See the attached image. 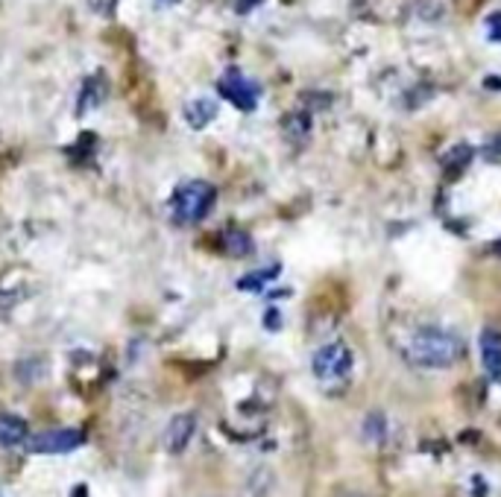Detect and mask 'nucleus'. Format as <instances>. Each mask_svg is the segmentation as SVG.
<instances>
[{
  "instance_id": "obj_22",
  "label": "nucleus",
  "mask_w": 501,
  "mask_h": 497,
  "mask_svg": "<svg viewBox=\"0 0 501 497\" xmlns=\"http://www.w3.org/2000/svg\"><path fill=\"white\" fill-rule=\"evenodd\" d=\"M162 3H179V0H162Z\"/></svg>"
},
{
  "instance_id": "obj_21",
  "label": "nucleus",
  "mask_w": 501,
  "mask_h": 497,
  "mask_svg": "<svg viewBox=\"0 0 501 497\" xmlns=\"http://www.w3.org/2000/svg\"><path fill=\"white\" fill-rule=\"evenodd\" d=\"M486 88H501V79L498 77H490V79H486Z\"/></svg>"
},
{
  "instance_id": "obj_23",
  "label": "nucleus",
  "mask_w": 501,
  "mask_h": 497,
  "mask_svg": "<svg viewBox=\"0 0 501 497\" xmlns=\"http://www.w3.org/2000/svg\"><path fill=\"white\" fill-rule=\"evenodd\" d=\"M346 497H361V494H346Z\"/></svg>"
},
{
  "instance_id": "obj_5",
  "label": "nucleus",
  "mask_w": 501,
  "mask_h": 497,
  "mask_svg": "<svg viewBox=\"0 0 501 497\" xmlns=\"http://www.w3.org/2000/svg\"><path fill=\"white\" fill-rule=\"evenodd\" d=\"M85 442V433L77 427H56V430H44V433H35V436L27 439V451L30 454H70L82 447Z\"/></svg>"
},
{
  "instance_id": "obj_2",
  "label": "nucleus",
  "mask_w": 501,
  "mask_h": 497,
  "mask_svg": "<svg viewBox=\"0 0 501 497\" xmlns=\"http://www.w3.org/2000/svg\"><path fill=\"white\" fill-rule=\"evenodd\" d=\"M214 199H217V188L211 182H202V179L182 182L173 191V196H170V217H173L176 226H193V222L209 217V211L214 208Z\"/></svg>"
},
{
  "instance_id": "obj_18",
  "label": "nucleus",
  "mask_w": 501,
  "mask_h": 497,
  "mask_svg": "<svg viewBox=\"0 0 501 497\" xmlns=\"http://www.w3.org/2000/svg\"><path fill=\"white\" fill-rule=\"evenodd\" d=\"M264 0H231V6H235L238 15H247V12H252L255 6H261Z\"/></svg>"
},
{
  "instance_id": "obj_8",
  "label": "nucleus",
  "mask_w": 501,
  "mask_h": 497,
  "mask_svg": "<svg viewBox=\"0 0 501 497\" xmlns=\"http://www.w3.org/2000/svg\"><path fill=\"white\" fill-rule=\"evenodd\" d=\"M182 117H185V123L191 129H205L217 117V103L209 97H197V99H191V103H185Z\"/></svg>"
},
{
  "instance_id": "obj_11",
  "label": "nucleus",
  "mask_w": 501,
  "mask_h": 497,
  "mask_svg": "<svg viewBox=\"0 0 501 497\" xmlns=\"http://www.w3.org/2000/svg\"><path fill=\"white\" fill-rule=\"evenodd\" d=\"M223 252L231 257H249L255 252V240L249 237V231H243V228H226L223 231Z\"/></svg>"
},
{
  "instance_id": "obj_14",
  "label": "nucleus",
  "mask_w": 501,
  "mask_h": 497,
  "mask_svg": "<svg viewBox=\"0 0 501 497\" xmlns=\"http://www.w3.org/2000/svg\"><path fill=\"white\" fill-rule=\"evenodd\" d=\"M276 275H278V266L261 269V272H252V275H247V278H240V281H238V287H240V290H247V293H261V290H264V284H267V281H273Z\"/></svg>"
},
{
  "instance_id": "obj_7",
  "label": "nucleus",
  "mask_w": 501,
  "mask_h": 497,
  "mask_svg": "<svg viewBox=\"0 0 501 497\" xmlns=\"http://www.w3.org/2000/svg\"><path fill=\"white\" fill-rule=\"evenodd\" d=\"M478 345H481L484 369L490 371L493 380L501 383V331H498V328H484Z\"/></svg>"
},
{
  "instance_id": "obj_16",
  "label": "nucleus",
  "mask_w": 501,
  "mask_h": 497,
  "mask_svg": "<svg viewBox=\"0 0 501 497\" xmlns=\"http://www.w3.org/2000/svg\"><path fill=\"white\" fill-rule=\"evenodd\" d=\"M481 155H484L486 161H490V164H501V132H498V135H493V138L484 144Z\"/></svg>"
},
{
  "instance_id": "obj_4",
  "label": "nucleus",
  "mask_w": 501,
  "mask_h": 497,
  "mask_svg": "<svg viewBox=\"0 0 501 497\" xmlns=\"http://www.w3.org/2000/svg\"><path fill=\"white\" fill-rule=\"evenodd\" d=\"M217 91L223 99H229L235 108L240 111H255L258 106V85H255L249 77H243V70L229 68L217 82Z\"/></svg>"
},
{
  "instance_id": "obj_19",
  "label": "nucleus",
  "mask_w": 501,
  "mask_h": 497,
  "mask_svg": "<svg viewBox=\"0 0 501 497\" xmlns=\"http://www.w3.org/2000/svg\"><path fill=\"white\" fill-rule=\"evenodd\" d=\"M486 27H490V41H501V12H495V15L486 21Z\"/></svg>"
},
{
  "instance_id": "obj_20",
  "label": "nucleus",
  "mask_w": 501,
  "mask_h": 497,
  "mask_svg": "<svg viewBox=\"0 0 501 497\" xmlns=\"http://www.w3.org/2000/svg\"><path fill=\"white\" fill-rule=\"evenodd\" d=\"M278 325H282V319H278V310H267V313H264V328L276 331Z\"/></svg>"
},
{
  "instance_id": "obj_9",
  "label": "nucleus",
  "mask_w": 501,
  "mask_h": 497,
  "mask_svg": "<svg viewBox=\"0 0 501 497\" xmlns=\"http://www.w3.org/2000/svg\"><path fill=\"white\" fill-rule=\"evenodd\" d=\"M30 439V427L27 421L9 413H0V445L3 447H21Z\"/></svg>"
},
{
  "instance_id": "obj_12",
  "label": "nucleus",
  "mask_w": 501,
  "mask_h": 497,
  "mask_svg": "<svg viewBox=\"0 0 501 497\" xmlns=\"http://www.w3.org/2000/svg\"><path fill=\"white\" fill-rule=\"evenodd\" d=\"M363 439L372 442V445H381L387 439V416L372 409L370 416L363 418Z\"/></svg>"
},
{
  "instance_id": "obj_3",
  "label": "nucleus",
  "mask_w": 501,
  "mask_h": 497,
  "mask_svg": "<svg viewBox=\"0 0 501 497\" xmlns=\"http://www.w3.org/2000/svg\"><path fill=\"white\" fill-rule=\"evenodd\" d=\"M352 363H355V360H352V351H349L346 342H328L314 354L311 371H314V378L323 380V383H340V380L349 378Z\"/></svg>"
},
{
  "instance_id": "obj_15",
  "label": "nucleus",
  "mask_w": 501,
  "mask_h": 497,
  "mask_svg": "<svg viewBox=\"0 0 501 497\" xmlns=\"http://www.w3.org/2000/svg\"><path fill=\"white\" fill-rule=\"evenodd\" d=\"M469 161H472V146L460 144V146H455V149H448V155L443 158V164H446L448 173H460L463 167L469 164Z\"/></svg>"
},
{
  "instance_id": "obj_6",
  "label": "nucleus",
  "mask_w": 501,
  "mask_h": 497,
  "mask_svg": "<svg viewBox=\"0 0 501 497\" xmlns=\"http://www.w3.org/2000/svg\"><path fill=\"white\" fill-rule=\"evenodd\" d=\"M193 433H197V418H193L191 413L173 416V418H170V425H167V430H164V447H167V454H182L191 445Z\"/></svg>"
},
{
  "instance_id": "obj_1",
  "label": "nucleus",
  "mask_w": 501,
  "mask_h": 497,
  "mask_svg": "<svg viewBox=\"0 0 501 497\" xmlns=\"http://www.w3.org/2000/svg\"><path fill=\"white\" fill-rule=\"evenodd\" d=\"M405 354H408L410 363L419 366V369H448L460 360L463 342H460L457 333H451L446 328L425 325V328L410 333Z\"/></svg>"
},
{
  "instance_id": "obj_17",
  "label": "nucleus",
  "mask_w": 501,
  "mask_h": 497,
  "mask_svg": "<svg viewBox=\"0 0 501 497\" xmlns=\"http://www.w3.org/2000/svg\"><path fill=\"white\" fill-rule=\"evenodd\" d=\"M91 9L94 12H100V15H112L115 6H117V0H88Z\"/></svg>"
},
{
  "instance_id": "obj_13",
  "label": "nucleus",
  "mask_w": 501,
  "mask_h": 497,
  "mask_svg": "<svg viewBox=\"0 0 501 497\" xmlns=\"http://www.w3.org/2000/svg\"><path fill=\"white\" fill-rule=\"evenodd\" d=\"M285 132L290 141H305L311 132V115L308 111H293V115L285 117Z\"/></svg>"
},
{
  "instance_id": "obj_10",
  "label": "nucleus",
  "mask_w": 501,
  "mask_h": 497,
  "mask_svg": "<svg viewBox=\"0 0 501 497\" xmlns=\"http://www.w3.org/2000/svg\"><path fill=\"white\" fill-rule=\"evenodd\" d=\"M108 94V85H106V77L103 73H94L91 79H85L82 85V94H79V108H77V115H85L88 108H97L106 99Z\"/></svg>"
}]
</instances>
